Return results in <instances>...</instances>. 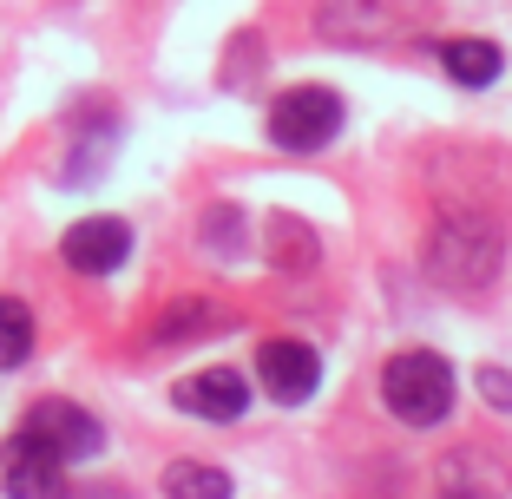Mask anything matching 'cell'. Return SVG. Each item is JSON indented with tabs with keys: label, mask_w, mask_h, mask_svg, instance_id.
<instances>
[{
	"label": "cell",
	"mask_w": 512,
	"mask_h": 499,
	"mask_svg": "<svg viewBox=\"0 0 512 499\" xmlns=\"http://www.w3.org/2000/svg\"><path fill=\"white\" fill-rule=\"evenodd\" d=\"M499 263H506V230L486 211H440L434 237H427V276L453 296H480L493 289Z\"/></svg>",
	"instance_id": "cell-1"
},
{
	"label": "cell",
	"mask_w": 512,
	"mask_h": 499,
	"mask_svg": "<svg viewBox=\"0 0 512 499\" xmlns=\"http://www.w3.org/2000/svg\"><path fill=\"white\" fill-rule=\"evenodd\" d=\"M434 27V0H316L329 46H407Z\"/></svg>",
	"instance_id": "cell-2"
},
{
	"label": "cell",
	"mask_w": 512,
	"mask_h": 499,
	"mask_svg": "<svg viewBox=\"0 0 512 499\" xmlns=\"http://www.w3.org/2000/svg\"><path fill=\"white\" fill-rule=\"evenodd\" d=\"M381 401H388L394 421L407 427H434L453 414V368L447 355H434V348H407V355H394L388 368H381Z\"/></svg>",
	"instance_id": "cell-3"
},
{
	"label": "cell",
	"mask_w": 512,
	"mask_h": 499,
	"mask_svg": "<svg viewBox=\"0 0 512 499\" xmlns=\"http://www.w3.org/2000/svg\"><path fill=\"white\" fill-rule=\"evenodd\" d=\"M342 132V92L329 86H289L270 106V145L283 152H322Z\"/></svg>",
	"instance_id": "cell-4"
},
{
	"label": "cell",
	"mask_w": 512,
	"mask_h": 499,
	"mask_svg": "<svg viewBox=\"0 0 512 499\" xmlns=\"http://www.w3.org/2000/svg\"><path fill=\"white\" fill-rule=\"evenodd\" d=\"M0 486H7V499H66V454L46 434L20 427L0 447Z\"/></svg>",
	"instance_id": "cell-5"
},
{
	"label": "cell",
	"mask_w": 512,
	"mask_h": 499,
	"mask_svg": "<svg viewBox=\"0 0 512 499\" xmlns=\"http://www.w3.org/2000/svg\"><path fill=\"white\" fill-rule=\"evenodd\" d=\"M322 381V362L309 342H289V335H276V342L256 348V388L270 394V401H283V408H296V401H309Z\"/></svg>",
	"instance_id": "cell-6"
},
{
	"label": "cell",
	"mask_w": 512,
	"mask_h": 499,
	"mask_svg": "<svg viewBox=\"0 0 512 499\" xmlns=\"http://www.w3.org/2000/svg\"><path fill=\"white\" fill-rule=\"evenodd\" d=\"M60 257H66V270H79V276H112L132 257V230H125L119 217H79L60 237Z\"/></svg>",
	"instance_id": "cell-7"
},
{
	"label": "cell",
	"mask_w": 512,
	"mask_h": 499,
	"mask_svg": "<svg viewBox=\"0 0 512 499\" xmlns=\"http://www.w3.org/2000/svg\"><path fill=\"white\" fill-rule=\"evenodd\" d=\"M171 401H178L184 414H197V421H237V414L250 408V381H243L237 368H197V375H184L178 388H171Z\"/></svg>",
	"instance_id": "cell-8"
},
{
	"label": "cell",
	"mask_w": 512,
	"mask_h": 499,
	"mask_svg": "<svg viewBox=\"0 0 512 499\" xmlns=\"http://www.w3.org/2000/svg\"><path fill=\"white\" fill-rule=\"evenodd\" d=\"M506 493V460L493 454V447H453L447 460H440V499H499Z\"/></svg>",
	"instance_id": "cell-9"
},
{
	"label": "cell",
	"mask_w": 512,
	"mask_h": 499,
	"mask_svg": "<svg viewBox=\"0 0 512 499\" xmlns=\"http://www.w3.org/2000/svg\"><path fill=\"white\" fill-rule=\"evenodd\" d=\"M27 427H33V434H46L66 460L99 454V440H106V434H99V421H92L79 401H60V394H53V401H33V408H27Z\"/></svg>",
	"instance_id": "cell-10"
},
{
	"label": "cell",
	"mask_w": 512,
	"mask_h": 499,
	"mask_svg": "<svg viewBox=\"0 0 512 499\" xmlns=\"http://www.w3.org/2000/svg\"><path fill=\"white\" fill-rule=\"evenodd\" d=\"M440 66H447V79L453 86H493L499 73H506V53H499L493 40H447L440 46Z\"/></svg>",
	"instance_id": "cell-11"
},
{
	"label": "cell",
	"mask_w": 512,
	"mask_h": 499,
	"mask_svg": "<svg viewBox=\"0 0 512 499\" xmlns=\"http://www.w3.org/2000/svg\"><path fill=\"white\" fill-rule=\"evenodd\" d=\"M165 499H230V473L204 460H171L165 467Z\"/></svg>",
	"instance_id": "cell-12"
},
{
	"label": "cell",
	"mask_w": 512,
	"mask_h": 499,
	"mask_svg": "<svg viewBox=\"0 0 512 499\" xmlns=\"http://www.w3.org/2000/svg\"><path fill=\"white\" fill-rule=\"evenodd\" d=\"M211 329H230V316L217 303H178L158 329H151V342L171 348V342H191V335H211Z\"/></svg>",
	"instance_id": "cell-13"
},
{
	"label": "cell",
	"mask_w": 512,
	"mask_h": 499,
	"mask_svg": "<svg viewBox=\"0 0 512 499\" xmlns=\"http://www.w3.org/2000/svg\"><path fill=\"white\" fill-rule=\"evenodd\" d=\"M263 237H270L276 270H309V263H316V237H309L296 217H270V224H263Z\"/></svg>",
	"instance_id": "cell-14"
},
{
	"label": "cell",
	"mask_w": 512,
	"mask_h": 499,
	"mask_svg": "<svg viewBox=\"0 0 512 499\" xmlns=\"http://www.w3.org/2000/svg\"><path fill=\"white\" fill-rule=\"evenodd\" d=\"M33 355V309L0 296V368H20Z\"/></svg>",
	"instance_id": "cell-15"
},
{
	"label": "cell",
	"mask_w": 512,
	"mask_h": 499,
	"mask_svg": "<svg viewBox=\"0 0 512 499\" xmlns=\"http://www.w3.org/2000/svg\"><path fill=\"white\" fill-rule=\"evenodd\" d=\"M211 243L224 250V257H237V211H230V204H224V211L211 217Z\"/></svg>",
	"instance_id": "cell-16"
},
{
	"label": "cell",
	"mask_w": 512,
	"mask_h": 499,
	"mask_svg": "<svg viewBox=\"0 0 512 499\" xmlns=\"http://www.w3.org/2000/svg\"><path fill=\"white\" fill-rule=\"evenodd\" d=\"M480 388H486V401H493V408H512V381L499 375V368H480Z\"/></svg>",
	"instance_id": "cell-17"
}]
</instances>
